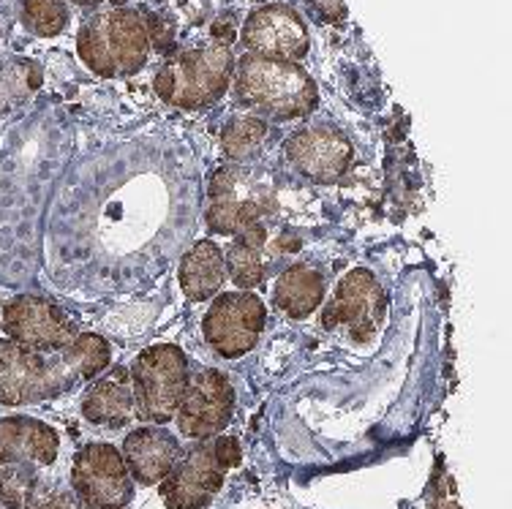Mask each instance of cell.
I'll use <instances>...</instances> for the list:
<instances>
[{
  "instance_id": "2e32d148",
  "label": "cell",
  "mask_w": 512,
  "mask_h": 509,
  "mask_svg": "<svg viewBox=\"0 0 512 509\" xmlns=\"http://www.w3.org/2000/svg\"><path fill=\"white\" fill-rule=\"evenodd\" d=\"M120 455H123L131 480L150 488V485H158L167 477L183 455V450H180V441L175 433H169L161 425H145V428H134L128 433L123 439Z\"/></svg>"
},
{
  "instance_id": "4fadbf2b",
  "label": "cell",
  "mask_w": 512,
  "mask_h": 509,
  "mask_svg": "<svg viewBox=\"0 0 512 509\" xmlns=\"http://www.w3.org/2000/svg\"><path fill=\"white\" fill-rule=\"evenodd\" d=\"M286 158L314 183H335L349 172L355 147L330 126H308L286 139Z\"/></svg>"
},
{
  "instance_id": "6da1fadb",
  "label": "cell",
  "mask_w": 512,
  "mask_h": 509,
  "mask_svg": "<svg viewBox=\"0 0 512 509\" xmlns=\"http://www.w3.org/2000/svg\"><path fill=\"white\" fill-rule=\"evenodd\" d=\"M112 363V349L101 335L79 333L58 352H36L14 341H0V403L28 406L93 382Z\"/></svg>"
},
{
  "instance_id": "4316f807",
  "label": "cell",
  "mask_w": 512,
  "mask_h": 509,
  "mask_svg": "<svg viewBox=\"0 0 512 509\" xmlns=\"http://www.w3.org/2000/svg\"><path fill=\"white\" fill-rule=\"evenodd\" d=\"M311 3H314L316 11H319L325 20H344L346 9L341 0H311Z\"/></svg>"
},
{
  "instance_id": "44dd1931",
  "label": "cell",
  "mask_w": 512,
  "mask_h": 509,
  "mask_svg": "<svg viewBox=\"0 0 512 509\" xmlns=\"http://www.w3.org/2000/svg\"><path fill=\"white\" fill-rule=\"evenodd\" d=\"M267 137V123L262 118H237L232 120L224 134H221V147L232 161H246L248 156H254L256 147L262 145V139Z\"/></svg>"
},
{
  "instance_id": "ac0fdd59",
  "label": "cell",
  "mask_w": 512,
  "mask_h": 509,
  "mask_svg": "<svg viewBox=\"0 0 512 509\" xmlns=\"http://www.w3.org/2000/svg\"><path fill=\"white\" fill-rule=\"evenodd\" d=\"M180 289L194 300L205 303L210 297L221 292V286L227 281V265H224V251L210 240H199L194 248L183 256L178 270Z\"/></svg>"
},
{
  "instance_id": "603a6c76",
  "label": "cell",
  "mask_w": 512,
  "mask_h": 509,
  "mask_svg": "<svg viewBox=\"0 0 512 509\" xmlns=\"http://www.w3.org/2000/svg\"><path fill=\"white\" fill-rule=\"evenodd\" d=\"M36 480V469L30 466H0V504L6 509H22Z\"/></svg>"
},
{
  "instance_id": "5bb4252c",
  "label": "cell",
  "mask_w": 512,
  "mask_h": 509,
  "mask_svg": "<svg viewBox=\"0 0 512 509\" xmlns=\"http://www.w3.org/2000/svg\"><path fill=\"white\" fill-rule=\"evenodd\" d=\"M243 44L259 58L295 63L297 58H306L311 41L306 22L297 17V11L289 6H265L254 11L243 25Z\"/></svg>"
},
{
  "instance_id": "9c48e42d",
  "label": "cell",
  "mask_w": 512,
  "mask_h": 509,
  "mask_svg": "<svg viewBox=\"0 0 512 509\" xmlns=\"http://www.w3.org/2000/svg\"><path fill=\"white\" fill-rule=\"evenodd\" d=\"M232 414H235V387L227 373L205 368L188 376L183 401L175 414L180 433L186 439H216L227 431Z\"/></svg>"
},
{
  "instance_id": "52a82bcc",
  "label": "cell",
  "mask_w": 512,
  "mask_h": 509,
  "mask_svg": "<svg viewBox=\"0 0 512 509\" xmlns=\"http://www.w3.org/2000/svg\"><path fill=\"white\" fill-rule=\"evenodd\" d=\"M71 488L82 509H123L134 499V480L118 447L93 441L74 455Z\"/></svg>"
},
{
  "instance_id": "484cf974",
  "label": "cell",
  "mask_w": 512,
  "mask_h": 509,
  "mask_svg": "<svg viewBox=\"0 0 512 509\" xmlns=\"http://www.w3.org/2000/svg\"><path fill=\"white\" fill-rule=\"evenodd\" d=\"M213 447H216L218 461L224 463V469H235L243 461V450H240V441L235 436H216L213 439Z\"/></svg>"
},
{
  "instance_id": "7a4b0ae2",
  "label": "cell",
  "mask_w": 512,
  "mask_h": 509,
  "mask_svg": "<svg viewBox=\"0 0 512 509\" xmlns=\"http://www.w3.org/2000/svg\"><path fill=\"white\" fill-rule=\"evenodd\" d=\"M235 93L246 107L278 120L306 118L319 107L316 82L297 63L259 58L251 52L237 63Z\"/></svg>"
},
{
  "instance_id": "5b68a950",
  "label": "cell",
  "mask_w": 512,
  "mask_h": 509,
  "mask_svg": "<svg viewBox=\"0 0 512 509\" xmlns=\"http://www.w3.org/2000/svg\"><path fill=\"white\" fill-rule=\"evenodd\" d=\"M276 210V191L262 172L248 167L218 169L207 186V229L216 235H240Z\"/></svg>"
},
{
  "instance_id": "83f0119b",
  "label": "cell",
  "mask_w": 512,
  "mask_h": 509,
  "mask_svg": "<svg viewBox=\"0 0 512 509\" xmlns=\"http://www.w3.org/2000/svg\"><path fill=\"white\" fill-rule=\"evenodd\" d=\"M74 3H82V6H99L104 0H74Z\"/></svg>"
},
{
  "instance_id": "cb8c5ba5",
  "label": "cell",
  "mask_w": 512,
  "mask_h": 509,
  "mask_svg": "<svg viewBox=\"0 0 512 509\" xmlns=\"http://www.w3.org/2000/svg\"><path fill=\"white\" fill-rule=\"evenodd\" d=\"M22 509H77V504H74V499H71L66 490L36 480V485L28 493Z\"/></svg>"
},
{
  "instance_id": "30bf717a",
  "label": "cell",
  "mask_w": 512,
  "mask_h": 509,
  "mask_svg": "<svg viewBox=\"0 0 512 509\" xmlns=\"http://www.w3.org/2000/svg\"><path fill=\"white\" fill-rule=\"evenodd\" d=\"M384 316H387V294L382 284L371 270L357 267L335 286V294L322 311V324L327 330L344 324L352 341H371L382 330Z\"/></svg>"
},
{
  "instance_id": "8fae6325",
  "label": "cell",
  "mask_w": 512,
  "mask_h": 509,
  "mask_svg": "<svg viewBox=\"0 0 512 509\" xmlns=\"http://www.w3.org/2000/svg\"><path fill=\"white\" fill-rule=\"evenodd\" d=\"M3 333L36 352H58L79 335L69 314L39 294H20L3 305Z\"/></svg>"
},
{
  "instance_id": "7c38bea8",
  "label": "cell",
  "mask_w": 512,
  "mask_h": 509,
  "mask_svg": "<svg viewBox=\"0 0 512 509\" xmlns=\"http://www.w3.org/2000/svg\"><path fill=\"white\" fill-rule=\"evenodd\" d=\"M227 469L218 461L213 439L197 441L186 455H180L164 480L158 482V493L167 509H205L224 485Z\"/></svg>"
},
{
  "instance_id": "7402d4cb",
  "label": "cell",
  "mask_w": 512,
  "mask_h": 509,
  "mask_svg": "<svg viewBox=\"0 0 512 509\" xmlns=\"http://www.w3.org/2000/svg\"><path fill=\"white\" fill-rule=\"evenodd\" d=\"M22 22L36 36H58L69 22V9L63 0H22Z\"/></svg>"
},
{
  "instance_id": "9a60e30c",
  "label": "cell",
  "mask_w": 512,
  "mask_h": 509,
  "mask_svg": "<svg viewBox=\"0 0 512 509\" xmlns=\"http://www.w3.org/2000/svg\"><path fill=\"white\" fill-rule=\"evenodd\" d=\"M58 452L60 436L52 425L25 414L0 417V466H52Z\"/></svg>"
},
{
  "instance_id": "277c9868",
  "label": "cell",
  "mask_w": 512,
  "mask_h": 509,
  "mask_svg": "<svg viewBox=\"0 0 512 509\" xmlns=\"http://www.w3.org/2000/svg\"><path fill=\"white\" fill-rule=\"evenodd\" d=\"M188 376V357L175 343H156L139 352L128 371L139 420L150 425H167L175 420Z\"/></svg>"
},
{
  "instance_id": "ffe728a7",
  "label": "cell",
  "mask_w": 512,
  "mask_h": 509,
  "mask_svg": "<svg viewBox=\"0 0 512 509\" xmlns=\"http://www.w3.org/2000/svg\"><path fill=\"white\" fill-rule=\"evenodd\" d=\"M265 243L267 229L262 224H254L235 235L229 245L224 265L232 278V284L240 286V292H254L256 286L265 281L267 262H265Z\"/></svg>"
},
{
  "instance_id": "ba28073f",
  "label": "cell",
  "mask_w": 512,
  "mask_h": 509,
  "mask_svg": "<svg viewBox=\"0 0 512 509\" xmlns=\"http://www.w3.org/2000/svg\"><path fill=\"white\" fill-rule=\"evenodd\" d=\"M265 322V303L254 292H224L213 297L210 311L202 319V333L221 357L237 360L254 352Z\"/></svg>"
},
{
  "instance_id": "8992f818",
  "label": "cell",
  "mask_w": 512,
  "mask_h": 509,
  "mask_svg": "<svg viewBox=\"0 0 512 509\" xmlns=\"http://www.w3.org/2000/svg\"><path fill=\"white\" fill-rule=\"evenodd\" d=\"M232 82V55L227 47L183 52L156 74L158 98L180 109H202L216 104Z\"/></svg>"
},
{
  "instance_id": "d4e9b609",
  "label": "cell",
  "mask_w": 512,
  "mask_h": 509,
  "mask_svg": "<svg viewBox=\"0 0 512 509\" xmlns=\"http://www.w3.org/2000/svg\"><path fill=\"white\" fill-rule=\"evenodd\" d=\"M428 509H461L458 496H455L453 477L444 474L442 469H439L434 485H431V504H428Z\"/></svg>"
},
{
  "instance_id": "d6986e66",
  "label": "cell",
  "mask_w": 512,
  "mask_h": 509,
  "mask_svg": "<svg viewBox=\"0 0 512 509\" xmlns=\"http://www.w3.org/2000/svg\"><path fill=\"white\" fill-rule=\"evenodd\" d=\"M278 311H284L289 319H308L325 300V278L308 265H292L278 275L273 289Z\"/></svg>"
},
{
  "instance_id": "e0dca14e",
  "label": "cell",
  "mask_w": 512,
  "mask_h": 509,
  "mask_svg": "<svg viewBox=\"0 0 512 509\" xmlns=\"http://www.w3.org/2000/svg\"><path fill=\"white\" fill-rule=\"evenodd\" d=\"M82 417L101 428H123L137 417L134 412V392L126 368H112L101 379L90 384L88 395L82 401Z\"/></svg>"
},
{
  "instance_id": "3957f363",
  "label": "cell",
  "mask_w": 512,
  "mask_h": 509,
  "mask_svg": "<svg viewBox=\"0 0 512 509\" xmlns=\"http://www.w3.org/2000/svg\"><path fill=\"white\" fill-rule=\"evenodd\" d=\"M77 52L96 77L137 74L150 52V33L137 11L115 9L99 14L79 30Z\"/></svg>"
}]
</instances>
